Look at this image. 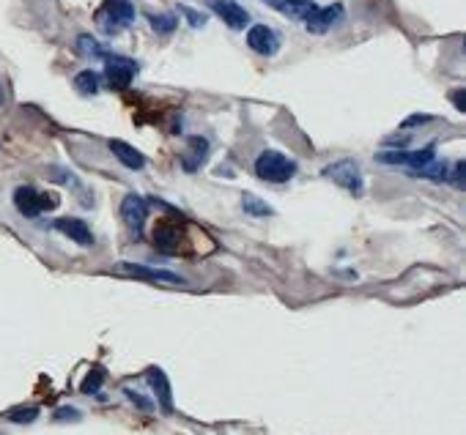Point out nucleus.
<instances>
[{
    "instance_id": "obj_1",
    "label": "nucleus",
    "mask_w": 466,
    "mask_h": 435,
    "mask_svg": "<svg viewBox=\"0 0 466 435\" xmlns=\"http://www.w3.org/2000/svg\"><path fill=\"white\" fill-rule=\"evenodd\" d=\"M255 175L266 184H288L294 175H296V162L291 157H286L283 151H261L255 159Z\"/></svg>"
},
{
    "instance_id": "obj_2",
    "label": "nucleus",
    "mask_w": 466,
    "mask_h": 435,
    "mask_svg": "<svg viewBox=\"0 0 466 435\" xmlns=\"http://www.w3.org/2000/svg\"><path fill=\"white\" fill-rule=\"evenodd\" d=\"M96 22L105 33H118L135 22V6L129 0H105L96 11Z\"/></svg>"
},
{
    "instance_id": "obj_3",
    "label": "nucleus",
    "mask_w": 466,
    "mask_h": 435,
    "mask_svg": "<svg viewBox=\"0 0 466 435\" xmlns=\"http://www.w3.org/2000/svg\"><path fill=\"white\" fill-rule=\"evenodd\" d=\"M55 206H58V197L44 194V192L33 189V187H17L14 189V209L28 219L41 216L44 211H53Z\"/></svg>"
},
{
    "instance_id": "obj_4",
    "label": "nucleus",
    "mask_w": 466,
    "mask_h": 435,
    "mask_svg": "<svg viewBox=\"0 0 466 435\" xmlns=\"http://www.w3.org/2000/svg\"><path fill=\"white\" fill-rule=\"evenodd\" d=\"M323 178H332L338 187H343V189L351 192V194H357V197L365 189V178H362V170H359V164L354 159H341V162L323 167Z\"/></svg>"
},
{
    "instance_id": "obj_5",
    "label": "nucleus",
    "mask_w": 466,
    "mask_h": 435,
    "mask_svg": "<svg viewBox=\"0 0 466 435\" xmlns=\"http://www.w3.org/2000/svg\"><path fill=\"white\" fill-rule=\"evenodd\" d=\"M135 74H138V63L135 61H129L124 55H105V77H108L110 88L124 90L135 80Z\"/></svg>"
},
{
    "instance_id": "obj_6",
    "label": "nucleus",
    "mask_w": 466,
    "mask_h": 435,
    "mask_svg": "<svg viewBox=\"0 0 466 435\" xmlns=\"http://www.w3.org/2000/svg\"><path fill=\"white\" fill-rule=\"evenodd\" d=\"M376 159L381 164H403V167L420 170V167H425L436 159V145H425L423 151H384Z\"/></svg>"
},
{
    "instance_id": "obj_7",
    "label": "nucleus",
    "mask_w": 466,
    "mask_h": 435,
    "mask_svg": "<svg viewBox=\"0 0 466 435\" xmlns=\"http://www.w3.org/2000/svg\"><path fill=\"white\" fill-rule=\"evenodd\" d=\"M280 33L269 28V25H252L247 31V47L252 53L264 55V58H271V55L280 53Z\"/></svg>"
},
{
    "instance_id": "obj_8",
    "label": "nucleus",
    "mask_w": 466,
    "mask_h": 435,
    "mask_svg": "<svg viewBox=\"0 0 466 435\" xmlns=\"http://www.w3.org/2000/svg\"><path fill=\"white\" fill-rule=\"evenodd\" d=\"M209 6H212V11H214L217 17L222 19L231 31H244V28L250 25V14H247V9L239 6L236 0H209Z\"/></svg>"
},
{
    "instance_id": "obj_9",
    "label": "nucleus",
    "mask_w": 466,
    "mask_h": 435,
    "mask_svg": "<svg viewBox=\"0 0 466 435\" xmlns=\"http://www.w3.org/2000/svg\"><path fill=\"white\" fill-rule=\"evenodd\" d=\"M121 219L140 236L145 219H148V203H145L140 194H126L124 203H121Z\"/></svg>"
},
{
    "instance_id": "obj_10",
    "label": "nucleus",
    "mask_w": 466,
    "mask_h": 435,
    "mask_svg": "<svg viewBox=\"0 0 466 435\" xmlns=\"http://www.w3.org/2000/svg\"><path fill=\"white\" fill-rule=\"evenodd\" d=\"M343 6L341 3H332V6H323V9H316L310 17L305 19L307 31L310 33H326L329 28H335L338 22L343 19Z\"/></svg>"
},
{
    "instance_id": "obj_11",
    "label": "nucleus",
    "mask_w": 466,
    "mask_h": 435,
    "mask_svg": "<svg viewBox=\"0 0 466 435\" xmlns=\"http://www.w3.org/2000/svg\"><path fill=\"white\" fill-rule=\"evenodd\" d=\"M181 230L179 225H173V222H160V225L154 227V246L165 252V255H176L181 249Z\"/></svg>"
},
{
    "instance_id": "obj_12",
    "label": "nucleus",
    "mask_w": 466,
    "mask_h": 435,
    "mask_svg": "<svg viewBox=\"0 0 466 435\" xmlns=\"http://www.w3.org/2000/svg\"><path fill=\"white\" fill-rule=\"evenodd\" d=\"M121 274H132V277L151 279V282H170V285H184V279L179 274L170 271H160V268H148V266H138V263H118L115 266Z\"/></svg>"
},
{
    "instance_id": "obj_13",
    "label": "nucleus",
    "mask_w": 466,
    "mask_h": 435,
    "mask_svg": "<svg viewBox=\"0 0 466 435\" xmlns=\"http://www.w3.org/2000/svg\"><path fill=\"white\" fill-rule=\"evenodd\" d=\"M55 230H61L63 236H69L74 244L80 246H93V233L83 219H74V216H63L55 222Z\"/></svg>"
},
{
    "instance_id": "obj_14",
    "label": "nucleus",
    "mask_w": 466,
    "mask_h": 435,
    "mask_svg": "<svg viewBox=\"0 0 466 435\" xmlns=\"http://www.w3.org/2000/svg\"><path fill=\"white\" fill-rule=\"evenodd\" d=\"M108 145H110V151H113V157L118 159L126 170H143L145 167V157L135 148V145H129L124 140H110Z\"/></svg>"
},
{
    "instance_id": "obj_15",
    "label": "nucleus",
    "mask_w": 466,
    "mask_h": 435,
    "mask_svg": "<svg viewBox=\"0 0 466 435\" xmlns=\"http://www.w3.org/2000/svg\"><path fill=\"white\" fill-rule=\"evenodd\" d=\"M148 383H151V389H154V394H157V400H160L162 411H173V392H170V383H167V375L162 372L160 367H154V370H148Z\"/></svg>"
},
{
    "instance_id": "obj_16",
    "label": "nucleus",
    "mask_w": 466,
    "mask_h": 435,
    "mask_svg": "<svg viewBox=\"0 0 466 435\" xmlns=\"http://www.w3.org/2000/svg\"><path fill=\"white\" fill-rule=\"evenodd\" d=\"M271 6L277 9V11H283L286 17H291V19H302L305 22L319 6L313 3V0H269Z\"/></svg>"
},
{
    "instance_id": "obj_17",
    "label": "nucleus",
    "mask_w": 466,
    "mask_h": 435,
    "mask_svg": "<svg viewBox=\"0 0 466 435\" xmlns=\"http://www.w3.org/2000/svg\"><path fill=\"white\" fill-rule=\"evenodd\" d=\"M190 148H192V151L184 157V170L192 173V170H197V167L203 164V157H206V151H209V142L203 137H192L190 140Z\"/></svg>"
},
{
    "instance_id": "obj_18",
    "label": "nucleus",
    "mask_w": 466,
    "mask_h": 435,
    "mask_svg": "<svg viewBox=\"0 0 466 435\" xmlns=\"http://www.w3.org/2000/svg\"><path fill=\"white\" fill-rule=\"evenodd\" d=\"M99 85H102V80H99V74L96 71H80L77 77H74V88L83 93V96H93V93H99Z\"/></svg>"
},
{
    "instance_id": "obj_19",
    "label": "nucleus",
    "mask_w": 466,
    "mask_h": 435,
    "mask_svg": "<svg viewBox=\"0 0 466 435\" xmlns=\"http://www.w3.org/2000/svg\"><path fill=\"white\" fill-rule=\"evenodd\" d=\"M242 209L247 211V214H252V216H271V214H274L258 194H250V192L242 194Z\"/></svg>"
},
{
    "instance_id": "obj_20",
    "label": "nucleus",
    "mask_w": 466,
    "mask_h": 435,
    "mask_svg": "<svg viewBox=\"0 0 466 435\" xmlns=\"http://www.w3.org/2000/svg\"><path fill=\"white\" fill-rule=\"evenodd\" d=\"M148 22H151V28H154L160 36L173 33V31L179 28V22H176L173 14H148Z\"/></svg>"
},
{
    "instance_id": "obj_21",
    "label": "nucleus",
    "mask_w": 466,
    "mask_h": 435,
    "mask_svg": "<svg viewBox=\"0 0 466 435\" xmlns=\"http://www.w3.org/2000/svg\"><path fill=\"white\" fill-rule=\"evenodd\" d=\"M77 47H80V53L83 55H90V58H105V47L93 38V36H88V33H83L80 38H77Z\"/></svg>"
},
{
    "instance_id": "obj_22",
    "label": "nucleus",
    "mask_w": 466,
    "mask_h": 435,
    "mask_svg": "<svg viewBox=\"0 0 466 435\" xmlns=\"http://www.w3.org/2000/svg\"><path fill=\"white\" fill-rule=\"evenodd\" d=\"M102 383H105V370L102 367H93L88 375H86V381H83V394H96L99 389H102Z\"/></svg>"
},
{
    "instance_id": "obj_23",
    "label": "nucleus",
    "mask_w": 466,
    "mask_h": 435,
    "mask_svg": "<svg viewBox=\"0 0 466 435\" xmlns=\"http://www.w3.org/2000/svg\"><path fill=\"white\" fill-rule=\"evenodd\" d=\"M36 416H38V408H33V405H28V408H11L6 414L9 421H17V424H31V421H36Z\"/></svg>"
},
{
    "instance_id": "obj_24",
    "label": "nucleus",
    "mask_w": 466,
    "mask_h": 435,
    "mask_svg": "<svg viewBox=\"0 0 466 435\" xmlns=\"http://www.w3.org/2000/svg\"><path fill=\"white\" fill-rule=\"evenodd\" d=\"M179 11L187 17V22L192 25V28H203L206 25V14H200V11H195V9H190V6H184V3H179Z\"/></svg>"
},
{
    "instance_id": "obj_25",
    "label": "nucleus",
    "mask_w": 466,
    "mask_h": 435,
    "mask_svg": "<svg viewBox=\"0 0 466 435\" xmlns=\"http://www.w3.org/2000/svg\"><path fill=\"white\" fill-rule=\"evenodd\" d=\"M464 178H466L464 162H455V164H450V175H447L450 184H455V187H464Z\"/></svg>"
},
{
    "instance_id": "obj_26",
    "label": "nucleus",
    "mask_w": 466,
    "mask_h": 435,
    "mask_svg": "<svg viewBox=\"0 0 466 435\" xmlns=\"http://www.w3.org/2000/svg\"><path fill=\"white\" fill-rule=\"evenodd\" d=\"M126 397H129V400L135 402V405H138V408H143V411H151V408H154V405H151V402H145L143 397H140V394H138V392H132V389H126Z\"/></svg>"
},
{
    "instance_id": "obj_27",
    "label": "nucleus",
    "mask_w": 466,
    "mask_h": 435,
    "mask_svg": "<svg viewBox=\"0 0 466 435\" xmlns=\"http://www.w3.org/2000/svg\"><path fill=\"white\" fill-rule=\"evenodd\" d=\"M450 99H452V105H455L458 112H464L466 102H464V90H461V88H458V90H452V93H450Z\"/></svg>"
},
{
    "instance_id": "obj_28",
    "label": "nucleus",
    "mask_w": 466,
    "mask_h": 435,
    "mask_svg": "<svg viewBox=\"0 0 466 435\" xmlns=\"http://www.w3.org/2000/svg\"><path fill=\"white\" fill-rule=\"evenodd\" d=\"M55 419L61 421V419H80V414L74 411V408H61V411H55Z\"/></svg>"
},
{
    "instance_id": "obj_29",
    "label": "nucleus",
    "mask_w": 466,
    "mask_h": 435,
    "mask_svg": "<svg viewBox=\"0 0 466 435\" xmlns=\"http://www.w3.org/2000/svg\"><path fill=\"white\" fill-rule=\"evenodd\" d=\"M433 121V115H412V118H406L403 126H417V123H428Z\"/></svg>"
},
{
    "instance_id": "obj_30",
    "label": "nucleus",
    "mask_w": 466,
    "mask_h": 435,
    "mask_svg": "<svg viewBox=\"0 0 466 435\" xmlns=\"http://www.w3.org/2000/svg\"><path fill=\"white\" fill-rule=\"evenodd\" d=\"M3 99H6V96H3V85H0V105H3Z\"/></svg>"
}]
</instances>
